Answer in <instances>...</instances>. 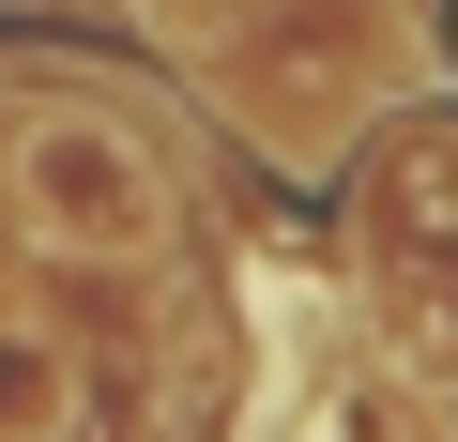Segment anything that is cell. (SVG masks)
Masks as SVG:
<instances>
[{"mask_svg":"<svg viewBox=\"0 0 458 442\" xmlns=\"http://www.w3.org/2000/svg\"><path fill=\"white\" fill-rule=\"evenodd\" d=\"M352 290H367V321H382L428 381H458V107L367 138V183H352Z\"/></svg>","mask_w":458,"mask_h":442,"instance_id":"1","label":"cell"},{"mask_svg":"<svg viewBox=\"0 0 458 442\" xmlns=\"http://www.w3.org/2000/svg\"><path fill=\"white\" fill-rule=\"evenodd\" d=\"M0 213H16L47 260H92V275H138V260H168V229H183L168 153H153L138 122H107V107H47V122L0 138Z\"/></svg>","mask_w":458,"mask_h":442,"instance_id":"2","label":"cell"},{"mask_svg":"<svg viewBox=\"0 0 458 442\" xmlns=\"http://www.w3.org/2000/svg\"><path fill=\"white\" fill-rule=\"evenodd\" d=\"M77 427V351H62V321L0 275V442H62Z\"/></svg>","mask_w":458,"mask_h":442,"instance_id":"4","label":"cell"},{"mask_svg":"<svg viewBox=\"0 0 458 442\" xmlns=\"http://www.w3.org/2000/svg\"><path fill=\"white\" fill-rule=\"evenodd\" d=\"M276 305H291V366H276L260 442H443L428 366H412L367 305H321V290H276Z\"/></svg>","mask_w":458,"mask_h":442,"instance_id":"3","label":"cell"}]
</instances>
